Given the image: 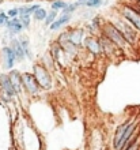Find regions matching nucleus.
Wrapping results in <instances>:
<instances>
[{
    "instance_id": "f257e3e1",
    "label": "nucleus",
    "mask_w": 140,
    "mask_h": 150,
    "mask_svg": "<svg viewBox=\"0 0 140 150\" xmlns=\"http://www.w3.org/2000/svg\"><path fill=\"white\" fill-rule=\"evenodd\" d=\"M101 34H103V36H106L108 38H110L113 42L116 44L118 48H121V49H127L128 45H131V44L125 40V37L122 36V33L117 29V26L113 23V22H103V25H102V28H101Z\"/></svg>"
},
{
    "instance_id": "f03ea898",
    "label": "nucleus",
    "mask_w": 140,
    "mask_h": 150,
    "mask_svg": "<svg viewBox=\"0 0 140 150\" xmlns=\"http://www.w3.org/2000/svg\"><path fill=\"white\" fill-rule=\"evenodd\" d=\"M33 74H34L37 82H38V85L42 89L49 90L52 87V76L45 66H42V64H39V63L34 64L33 66Z\"/></svg>"
},
{
    "instance_id": "7ed1b4c3",
    "label": "nucleus",
    "mask_w": 140,
    "mask_h": 150,
    "mask_svg": "<svg viewBox=\"0 0 140 150\" xmlns=\"http://www.w3.org/2000/svg\"><path fill=\"white\" fill-rule=\"evenodd\" d=\"M113 23L116 25L117 29L122 33V36L125 37V40H127L131 45L136 42V40H137L136 29L133 28L129 22H127L125 19H114V21H113Z\"/></svg>"
},
{
    "instance_id": "20e7f679",
    "label": "nucleus",
    "mask_w": 140,
    "mask_h": 150,
    "mask_svg": "<svg viewBox=\"0 0 140 150\" xmlns=\"http://www.w3.org/2000/svg\"><path fill=\"white\" fill-rule=\"evenodd\" d=\"M121 15L127 22L132 25L136 30H140V12L137 11L136 8H133L132 6H121Z\"/></svg>"
},
{
    "instance_id": "39448f33",
    "label": "nucleus",
    "mask_w": 140,
    "mask_h": 150,
    "mask_svg": "<svg viewBox=\"0 0 140 150\" xmlns=\"http://www.w3.org/2000/svg\"><path fill=\"white\" fill-rule=\"evenodd\" d=\"M83 47L86 48V51L90 52V53L94 55V56H101L102 53H103V51H102L101 40H99V37H97V36H87V37H84Z\"/></svg>"
},
{
    "instance_id": "423d86ee",
    "label": "nucleus",
    "mask_w": 140,
    "mask_h": 150,
    "mask_svg": "<svg viewBox=\"0 0 140 150\" xmlns=\"http://www.w3.org/2000/svg\"><path fill=\"white\" fill-rule=\"evenodd\" d=\"M99 40H101V44H102V51H103V55L106 56H117L122 53V49L118 48L116 44L113 42L110 38H108L106 36L103 34H99Z\"/></svg>"
},
{
    "instance_id": "0eeeda50",
    "label": "nucleus",
    "mask_w": 140,
    "mask_h": 150,
    "mask_svg": "<svg viewBox=\"0 0 140 150\" xmlns=\"http://www.w3.org/2000/svg\"><path fill=\"white\" fill-rule=\"evenodd\" d=\"M0 55H1L4 68L12 70V67H14V64H15V62H16V55H15V52L12 51V48L10 47V45L3 47L1 51H0Z\"/></svg>"
},
{
    "instance_id": "6e6552de",
    "label": "nucleus",
    "mask_w": 140,
    "mask_h": 150,
    "mask_svg": "<svg viewBox=\"0 0 140 150\" xmlns=\"http://www.w3.org/2000/svg\"><path fill=\"white\" fill-rule=\"evenodd\" d=\"M22 81H23V86L25 89H27L29 93L31 94H38L39 93V85L35 79L34 74H30V72H23L22 74Z\"/></svg>"
},
{
    "instance_id": "1a4fd4ad",
    "label": "nucleus",
    "mask_w": 140,
    "mask_h": 150,
    "mask_svg": "<svg viewBox=\"0 0 140 150\" xmlns=\"http://www.w3.org/2000/svg\"><path fill=\"white\" fill-rule=\"evenodd\" d=\"M67 34H68V40H70V42H72L75 45V47H83V41H84V32H83V29H71V30H68L67 32Z\"/></svg>"
},
{
    "instance_id": "9d476101",
    "label": "nucleus",
    "mask_w": 140,
    "mask_h": 150,
    "mask_svg": "<svg viewBox=\"0 0 140 150\" xmlns=\"http://www.w3.org/2000/svg\"><path fill=\"white\" fill-rule=\"evenodd\" d=\"M0 86H1V89H3L4 94H7L8 97H14V96L18 94L8 74H1L0 75Z\"/></svg>"
},
{
    "instance_id": "9b49d317",
    "label": "nucleus",
    "mask_w": 140,
    "mask_h": 150,
    "mask_svg": "<svg viewBox=\"0 0 140 150\" xmlns=\"http://www.w3.org/2000/svg\"><path fill=\"white\" fill-rule=\"evenodd\" d=\"M132 122H125L124 124H121V126H118V128L116 130V134H114V139H113V147L116 150H120V146H121V139H122V137H124L125 131H127V128L129 127V124H131Z\"/></svg>"
},
{
    "instance_id": "f8f14e48",
    "label": "nucleus",
    "mask_w": 140,
    "mask_h": 150,
    "mask_svg": "<svg viewBox=\"0 0 140 150\" xmlns=\"http://www.w3.org/2000/svg\"><path fill=\"white\" fill-rule=\"evenodd\" d=\"M6 28L8 29V32H10L11 36H16V34H19V33L23 30V26L20 23L19 16H18V18H10L8 22L6 23Z\"/></svg>"
},
{
    "instance_id": "ddd939ff",
    "label": "nucleus",
    "mask_w": 140,
    "mask_h": 150,
    "mask_svg": "<svg viewBox=\"0 0 140 150\" xmlns=\"http://www.w3.org/2000/svg\"><path fill=\"white\" fill-rule=\"evenodd\" d=\"M10 78H11V82L12 85H14V87H15L16 93H20L22 91V89H23V81H22V74H20V71H18V70H14L12 68L11 71H10Z\"/></svg>"
},
{
    "instance_id": "4468645a",
    "label": "nucleus",
    "mask_w": 140,
    "mask_h": 150,
    "mask_svg": "<svg viewBox=\"0 0 140 150\" xmlns=\"http://www.w3.org/2000/svg\"><path fill=\"white\" fill-rule=\"evenodd\" d=\"M10 47L12 48V51L15 52L16 55V62H23L26 55H25V51L22 48V44H20L19 38H11L10 41Z\"/></svg>"
},
{
    "instance_id": "2eb2a0df",
    "label": "nucleus",
    "mask_w": 140,
    "mask_h": 150,
    "mask_svg": "<svg viewBox=\"0 0 140 150\" xmlns=\"http://www.w3.org/2000/svg\"><path fill=\"white\" fill-rule=\"evenodd\" d=\"M70 21H71V14H63L60 18H57V19L49 26V28H51V30L55 32V30H58L60 28H63L64 25L70 23Z\"/></svg>"
},
{
    "instance_id": "dca6fc26",
    "label": "nucleus",
    "mask_w": 140,
    "mask_h": 150,
    "mask_svg": "<svg viewBox=\"0 0 140 150\" xmlns=\"http://www.w3.org/2000/svg\"><path fill=\"white\" fill-rule=\"evenodd\" d=\"M41 7L39 4H23L22 7H19V15H33L34 14V11L35 10H38V8Z\"/></svg>"
},
{
    "instance_id": "f3484780",
    "label": "nucleus",
    "mask_w": 140,
    "mask_h": 150,
    "mask_svg": "<svg viewBox=\"0 0 140 150\" xmlns=\"http://www.w3.org/2000/svg\"><path fill=\"white\" fill-rule=\"evenodd\" d=\"M19 41H20V44H22V48H23L26 57H27V59H33V53H31L30 41H29V38L26 36H20L19 37Z\"/></svg>"
},
{
    "instance_id": "a211bd4d",
    "label": "nucleus",
    "mask_w": 140,
    "mask_h": 150,
    "mask_svg": "<svg viewBox=\"0 0 140 150\" xmlns=\"http://www.w3.org/2000/svg\"><path fill=\"white\" fill-rule=\"evenodd\" d=\"M76 3L79 4V7L84 6V7H89V8H97L99 6H102L103 0H78Z\"/></svg>"
},
{
    "instance_id": "6ab92c4d",
    "label": "nucleus",
    "mask_w": 140,
    "mask_h": 150,
    "mask_svg": "<svg viewBox=\"0 0 140 150\" xmlns=\"http://www.w3.org/2000/svg\"><path fill=\"white\" fill-rule=\"evenodd\" d=\"M46 15H48L46 10H45V8H42V7H39L38 10H35V11H34L33 18H34V21H37V22H42V21H45Z\"/></svg>"
},
{
    "instance_id": "aec40b11",
    "label": "nucleus",
    "mask_w": 140,
    "mask_h": 150,
    "mask_svg": "<svg viewBox=\"0 0 140 150\" xmlns=\"http://www.w3.org/2000/svg\"><path fill=\"white\" fill-rule=\"evenodd\" d=\"M68 6V1H64V0H53L51 4L52 10H56V11H60V10H64V8Z\"/></svg>"
},
{
    "instance_id": "412c9836",
    "label": "nucleus",
    "mask_w": 140,
    "mask_h": 150,
    "mask_svg": "<svg viewBox=\"0 0 140 150\" xmlns=\"http://www.w3.org/2000/svg\"><path fill=\"white\" fill-rule=\"evenodd\" d=\"M57 19V11L56 10H52V11H49L48 12V15H46V18H45V26H51L55 21Z\"/></svg>"
},
{
    "instance_id": "4be33fe9",
    "label": "nucleus",
    "mask_w": 140,
    "mask_h": 150,
    "mask_svg": "<svg viewBox=\"0 0 140 150\" xmlns=\"http://www.w3.org/2000/svg\"><path fill=\"white\" fill-rule=\"evenodd\" d=\"M19 19H20V23H22L23 29L30 28V22H31L30 15H19Z\"/></svg>"
},
{
    "instance_id": "5701e85b",
    "label": "nucleus",
    "mask_w": 140,
    "mask_h": 150,
    "mask_svg": "<svg viewBox=\"0 0 140 150\" xmlns=\"http://www.w3.org/2000/svg\"><path fill=\"white\" fill-rule=\"evenodd\" d=\"M76 8H79L78 3H68V6L63 10V14H72V12H75Z\"/></svg>"
},
{
    "instance_id": "b1692460",
    "label": "nucleus",
    "mask_w": 140,
    "mask_h": 150,
    "mask_svg": "<svg viewBox=\"0 0 140 150\" xmlns=\"http://www.w3.org/2000/svg\"><path fill=\"white\" fill-rule=\"evenodd\" d=\"M7 15L10 16V18H18V16H19V7L10 8L7 11Z\"/></svg>"
},
{
    "instance_id": "393cba45",
    "label": "nucleus",
    "mask_w": 140,
    "mask_h": 150,
    "mask_svg": "<svg viewBox=\"0 0 140 150\" xmlns=\"http://www.w3.org/2000/svg\"><path fill=\"white\" fill-rule=\"evenodd\" d=\"M8 19H10V16L7 15V12H6V11H0V26H1V25H4V26H6V23L8 22Z\"/></svg>"
},
{
    "instance_id": "a878e982",
    "label": "nucleus",
    "mask_w": 140,
    "mask_h": 150,
    "mask_svg": "<svg viewBox=\"0 0 140 150\" xmlns=\"http://www.w3.org/2000/svg\"><path fill=\"white\" fill-rule=\"evenodd\" d=\"M25 3H30V1H34V0H23Z\"/></svg>"
},
{
    "instance_id": "bb28decb",
    "label": "nucleus",
    "mask_w": 140,
    "mask_h": 150,
    "mask_svg": "<svg viewBox=\"0 0 140 150\" xmlns=\"http://www.w3.org/2000/svg\"><path fill=\"white\" fill-rule=\"evenodd\" d=\"M1 3H3V0H0V4H1Z\"/></svg>"
},
{
    "instance_id": "cd10ccee",
    "label": "nucleus",
    "mask_w": 140,
    "mask_h": 150,
    "mask_svg": "<svg viewBox=\"0 0 140 150\" xmlns=\"http://www.w3.org/2000/svg\"><path fill=\"white\" fill-rule=\"evenodd\" d=\"M135 1H139V3H140V0H135Z\"/></svg>"
}]
</instances>
